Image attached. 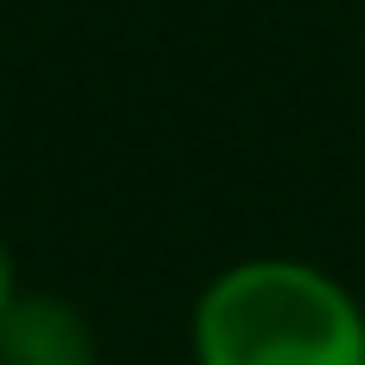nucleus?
Masks as SVG:
<instances>
[{
    "label": "nucleus",
    "instance_id": "nucleus-1",
    "mask_svg": "<svg viewBox=\"0 0 365 365\" xmlns=\"http://www.w3.org/2000/svg\"><path fill=\"white\" fill-rule=\"evenodd\" d=\"M186 353L192 365H365V302L295 250H257L205 276Z\"/></svg>",
    "mask_w": 365,
    "mask_h": 365
},
{
    "label": "nucleus",
    "instance_id": "nucleus-2",
    "mask_svg": "<svg viewBox=\"0 0 365 365\" xmlns=\"http://www.w3.org/2000/svg\"><path fill=\"white\" fill-rule=\"evenodd\" d=\"M0 365H103V334L71 295L19 289L0 314Z\"/></svg>",
    "mask_w": 365,
    "mask_h": 365
},
{
    "label": "nucleus",
    "instance_id": "nucleus-3",
    "mask_svg": "<svg viewBox=\"0 0 365 365\" xmlns=\"http://www.w3.org/2000/svg\"><path fill=\"white\" fill-rule=\"evenodd\" d=\"M26 282H19V269H13V250H6V237H0V314L13 308V295H19Z\"/></svg>",
    "mask_w": 365,
    "mask_h": 365
}]
</instances>
